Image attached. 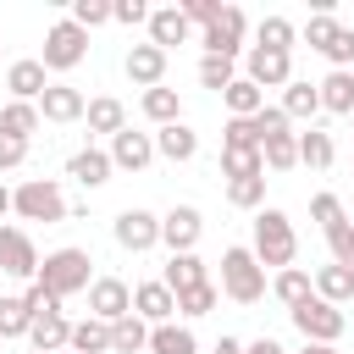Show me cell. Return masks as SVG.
Segmentation results:
<instances>
[{"mask_svg":"<svg viewBox=\"0 0 354 354\" xmlns=\"http://www.w3.org/2000/svg\"><path fill=\"white\" fill-rule=\"evenodd\" d=\"M88 266H94L88 249H55V254H44V266H39V288H50L55 299L88 293V288H94V271H88Z\"/></svg>","mask_w":354,"mask_h":354,"instance_id":"cell-1","label":"cell"},{"mask_svg":"<svg viewBox=\"0 0 354 354\" xmlns=\"http://www.w3.org/2000/svg\"><path fill=\"white\" fill-rule=\"evenodd\" d=\"M293 254H299V238H293V221L282 216V210H260L254 216V260L260 266H277V271H288L293 266Z\"/></svg>","mask_w":354,"mask_h":354,"instance_id":"cell-2","label":"cell"},{"mask_svg":"<svg viewBox=\"0 0 354 354\" xmlns=\"http://www.w3.org/2000/svg\"><path fill=\"white\" fill-rule=\"evenodd\" d=\"M221 293H227L232 304H260V293H266V266L254 260V249L232 243V249L221 254Z\"/></svg>","mask_w":354,"mask_h":354,"instance_id":"cell-3","label":"cell"},{"mask_svg":"<svg viewBox=\"0 0 354 354\" xmlns=\"http://www.w3.org/2000/svg\"><path fill=\"white\" fill-rule=\"evenodd\" d=\"M11 210H17L22 221H66V216H72L61 183H50V177H28L22 188H11Z\"/></svg>","mask_w":354,"mask_h":354,"instance_id":"cell-4","label":"cell"},{"mask_svg":"<svg viewBox=\"0 0 354 354\" xmlns=\"http://www.w3.org/2000/svg\"><path fill=\"white\" fill-rule=\"evenodd\" d=\"M83 55H88V33H83L72 17H66V22H55V28L44 33V55H39V61H44V72H72Z\"/></svg>","mask_w":354,"mask_h":354,"instance_id":"cell-5","label":"cell"},{"mask_svg":"<svg viewBox=\"0 0 354 354\" xmlns=\"http://www.w3.org/2000/svg\"><path fill=\"white\" fill-rule=\"evenodd\" d=\"M288 315H293V326L304 332V343H337L343 326H348V315H343L337 304H326V299H304V304L288 310Z\"/></svg>","mask_w":354,"mask_h":354,"instance_id":"cell-6","label":"cell"},{"mask_svg":"<svg viewBox=\"0 0 354 354\" xmlns=\"http://www.w3.org/2000/svg\"><path fill=\"white\" fill-rule=\"evenodd\" d=\"M39 249H33V238L22 232V227H0V271L6 277H17V282H39Z\"/></svg>","mask_w":354,"mask_h":354,"instance_id":"cell-7","label":"cell"},{"mask_svg":"<svg viewBox=\"0 0 354 354\" xmlns=\"http://www.w3.org/2000/svg\"><path fill=\"white\" fill-rule=\"evenodd\" d=\"M88 315L105 321V326H116L122 315H133V288H127L122 277H94V288H88Z\"/></svg>","mask_w":354,"mask_h":354,"instance_id":"cell-8","label":"cell"},{"mask_svg":"<svg viewBox=\"0 0 354 354\" xmlns=\"http://www.w3.org/2000/svg\"><path fill=\"white\" fill-rule=\"evenodd\" d=\"M243 33H249V17L238 6H221V17L199 33V44H205V55H238L243 50Z\"/></svg>","mask_w":354,"mask_h":354,"instance_id":"cell-9","label":"cell"},{"mask_svg":"<svg viewBox=\"0 0 354 354\" xmlns=\"http://www.w3.org/2000/svg\"><path fill=\"white\" fill-rule=\"evenodd\" d=\"M199 232H205V216H199L194 205H171V210L160 216V243H166L171 254H194Z\"/></svg>","mask_w":354,"mask_h":354,"instance_id":"cell-10","label":"cell"},{"mask_svg":"<svg viewBox=\"0 0 354 354\" xmlns=\"http://www.w3.org/2000/svg\"><path fill=\"white\" fill-rule=\"evenodd\" d=\"M111 232H116V243H122V249L144 254V249H155V243H160V216H155V210L127 205V210L116 216V227H111Z\"/></svg>","mask_w":354,"mask_h":354,"instance_id":"cell-11","label":"cell"},{"mask_svg":"<svg viewBox=\"0 0 354 354\" xmlns=\"http://www.w3.org/2000/svg\"><path fill=\"white\" fill-rule=\"evenodd\" d=\"M243 77H249L254 88H288V83H293V55L249 44V72H243Z\"/></svg>","mask_w":354,"mask_h":354,"instance_id":"cell-12","label":"cell"},{"mask_svg":"<svg viewBox=\"0 0 354 354\" xmlns=\"http://www.w3.org/2000/svg\"><path fill=\"white\" fill-rule=\"evenodd\" d=\"M133 315H144L149 326H166V321L177 315V293H171L166 282H138V288H133Z\"/></svg>","mask_w":354,"mask_h":354,"instance_id":"cell-13","label":"cell"},{"mask_svg":"<svg viewBox=\"0 0 354 354\" xmlns=\"http://www.w3.org/2000/svg\"><path fill=\"white\" fill-rule=\"evenodd\" d=\"M188 39H194V22L183 17V6L149 11V44H155V50H171V44H188Z\"/></svg>","mask_w":354,"mask_h":354,"instance_id":"cell-14","label":"cell"},{"mask_svg":"<svg viewBox=\"0 0 354 354\" xmlns=\"http://www.w3.org/2000/svg\"><path fill=\"white\" fill-rule=\"evenodd\" d=\"M149 160H155V138H149V133L122 127V133L111 138V166H122V171H144Z\"/></svg>","mask_w":354,"mask_h":354,"instance_id":"cell-15","label":"cell"},{"mask_svg":"<svg viewBox=\"0 0 354 354\" xmlns=\"http://www.w3.org/2000/svg\"><path fill=\"white\" fill-rule=\"evenodd\" d=\"M122 66H127V77L149 94V88H160V77H166V50H155V44H133Z\"/></svg>","mask_w":354,"mask_h":354,"instance_id":"cell-16","label":"cell"},{"mask_svg":"<svg viewBox=\"0 0 354 354\" xmlns=\"http://www.w3.org/2000/svg\"><path fill=\"white\" fill-rule=\"evenodd\" d=\"M39 116H44V122H77V116H88V100H83L72 83H50L44 100H39Z\"/></svg>","mask_w":354,"mask_h":354,"instance_id":"cell-17","label":"cell"},{"mask_svg":"<svg viewBox=\"0 0 354 354\" xmlns=\"http://www.w3.org/2000/svg\"><path fill=\"white\" fill-rule=\"evenodd\" d=\"M6 88H11V100H28V105H39V100H44V88H50V77H44V61H11V72H6Z\"/></svg>","mask_w":354,"mask_h":354,"instance_id":"cell-18","label":"cell"},{"mask_svg":"<svg viewBox=\"0 0 354 354\" xmlns=\"http://www.w3.org/2000/svg\"><path fill=\"white\" fill-rule=\"evenodd\" d=\"M111 149H77L72 160H66V177L72 183H83V188H105L111 183Z\"/></svg>","mask_w":354,"mask_h":354,"instance_id":"cell-19","label":"cell"},{"mask_svg":"<svg viewBox=\"0 0 354 354\" xmlns=\"http://www.w3.org/2000/svg\"><path fill=\"white\" fill-rule=\"evenodd\" d=\"M28 343H33V354H66L72 348V321L66 315H39Z\"/></svg>","mask_w":354,"mask_h":354,"instance_id":"cell-20","label":"cell"},{"mask_svg":"<svg viewBox=\"0 0 354 354\" xmlns=\"http://www.w3.org/2000/svg\"><path fill=\"white\" fill-rule=\"evenodd\" d=\"M155 155H166L171 166H177V160H194V155H199V133H194L188 122L160 127V133H155Z\"/></svg>","mask_w":354,"mask_h":354,"instance_id":"cell-21","label":"cell"},{"mask_svg":"<svg viewBox=\"0 0 354 354\" xmlns=\"http://www.w3.org/2000/svg\"><path fill=\"white\" fill-rule=\"evenodd\" d=\"M315 299H326V304L343 310V304L354 299V266H337V260L321 266V271H315Z\"/></svg>","mask_w":354,"mask_h":354,"instance_id":"cell-22","label":"cell"},{"mask_svg":"<svg viewBox=\"0 0 354 354\" xmlns=\"http://www.w3.org/2000/svg\"><path fill=\"white\" fill-rule=\"evenodd\" d=\"M160 282H166L171 293H188V288H205L210 277H205V260H199V254H171L166 271H160Z\"/></svg>","mask_w":354,"mask_h":354,"instance_id":"cell-23","label":"cell"},{"mask_svg":"<svg viewBox=\"0 0 354 354\" xmlns=\"http://www.w3.org/2000/svg\"><path fill=\"white\" fill-rule=\"evenodd\" d=\"M315 111H321V83L293 77V83L282 88V116H288V122H304V116H315Z\"/></svg>","mask_w":354,"mask_h":354,"instance_id":"cell-24","label":"cell"},{"mask_svg":"<svg viewBox=\"0 0 354 354\" xmlns=\"http://www.w3.org/2000/svg\"><path fill=\"white\" fill-rule=\"evenodd\" d=\"M321 111L354 116V72H326L321 77Z\"/></svg>","mask_w":354,"mask_h":354,"instance_id":"cell-25","label":"cell"},{"mask_svg":"<svg viewBox=\"0 0 354 354\" xmlns=\"http://www.w3.org/2000/svg\"><path fill=\"white\" fill-rule=\"evenodd\" d=\"M332 160H337V144H332V133H321V127L299 133V166H310V171H326Z\"/></svg>","mask_w":354,"mask_h":354,"instance_id":"cell-26","label":"cell"},{"mask_svg":"<svg viewBox=\"0 0 354 354\" xmlns=\"http://www.w3.org/2000/svg\"><path fill=\"white\" fill-rule=\"evenodd\" d=\"M271 293H277V299H282L288 310H299L304 299H315V277H310V271H299V266H288V271H277Z\"/></svg>","mask_w":354,"mask_h":354,"instance_id":"cell-27","label":"cell"},{"mask_svg":"<svg viewBox=\"0 0 354 354\" xmlns=\"http://www.w3.org/2000/svg\"><path fill=\"white\" fill-rule=\"evenodd\" d=\"M149 348V321L144 315H122L111 326V354H144Z\"/></svg>","mask_w":354,"mask_h":354,"instance_id":"cell-28","label":"cell"},{"mask_svg":"<svg viewBox=\"0 0 354 354\" xmlns=\"http://www.w3.org/2000/svg\"><path fill=\"white\" fill-rule=\"evenodd\" d=\"M122 127H127V111H122V100H111V94L88 100V133H105V138H116Z\"/></svg>","mask_w":354,"mask_h":354,"instance_id":"cell-29","label":"cell"},{"mask_svg":"<svg viewBox=\"0 0 354 354\" xmlns=\"http://www.w3.org/2000/svg\"><path fill=\"white\" fill-rule=\"evenodd\" d=\"M39 122H44V116H39V105H28V100H11V105L0 111V133H11V138H22V144L39 133Z\"/></svg>","mask_w":354,"mask_h":354,"instance_id":"cell-30","label":"cell"},{"mask_svg":"<svg viewBox=\"0 0 354 354\" xmlns=\"http://www.w3.org/2000/svg\"><path fill=\"white\" fill-rule=\"evenodd\" d=\"M149 354H199V343L188 326L166 321V326H149Z\"/></svg>","mask_w":354,"mask_h":354,"instance_id":"cell-31","label":"cell"},{"mask_svg":"<svg viewBox=\"0 0 354 354\" xmlns=\"http://www.w3.org/2000/svg\"><path fill=\"white\" fill-rule=\"evenodd\" d=\"M293 39H299V28H293L288 17H260V28H254V44H260V50L293 55Z\"/></svg>","mask_w":354,"mask_h":354,"instance_id":"cell-32","label":"cell"},{"mask_svg":"<svg viewBox=\"0 0 354 354\" xmlns=\"http://www.w3.org/2000/svg\"><path fill=\"white\" fill-rule=\"evenodd\" d=\"M144 116H149L155 127L183 122V100H177V88H149V94H144Z\"/></svg>","mask_w":354,"mask_h":354,"instance_id":"cell-33","label":"cell"},{"mask_svg":"<svg viewBox=\"0 0 354 354\" xmlns=\"http://www.w3.org/2000/svg\"><path fill=\"white\" fill-rule=\"evenodd\" d=\"M72 354H111V326L105 321H77L72 326Z\"/></svg>","mask_w":354,"mask_h":354,"instance_id":"cell-34","label":"cell"},{"mask_svg":"<svg viewBox=\"0 0 354 354\" xmlns=\"http://www.w3.org/2000/svg\"><path fill=\"white\" fill-rule=\"evenodd\" d=\"M221 100H227V111H232V116H260V111H266V88H254L249 77H238Z\"/></svg>","mask_w":354,"mask_h":354,"instance_id":"cell-35","label":"cell"},{"mask_svg":"<svg viewBox=\"0 0 354 354\" xmlns=\"http://www.w3.org/2000/svg\"><path fill=\"white\" fill-rule=\"evenodd\" d=\"M266 166L271 171H293L299 166V133H277V138H266Z\"/></svg>","mask_w":354,"mask_h":354,"instance_id":"cell-36","label":"cell"},{"mask_svg":"<svg viewBox=\"0 0 354 354\" xmlns=\"http://www.w3.org/2000/svg\"><path fill=\"white\" fill-rule=\"evenodd\" d=\"M221 171L232 177H266V155L260 149H221Z\"/></svg>","mask_w":354,"mask_h":354,"instance_id":"cell-37","label":"cell"},{"mask_svg":"<svg viewBox=\"0 0 354 354\" xmlns=\"http://www.w3.org/2000/svg\"><path fill=\"white\" fill-rule=\"evenodd\" d=\"M28 332H33L28 299H0V337H28Z\"/></svg>","mask_w":354,"mask_h":354,"instance_id":"cell-38","label":"cell"},{"mask_svg":"<svg viewBox=\"0 0 354 354\" xmlns=\"http://www.w3.org/2000/svg\"><path fill=\"white\" fill-rule=\"evenodd\" d=\"M199 83H205V88H216V94H227V88L238 83L232 55H205V61H199Z\"/></svg>","mask_w":354,"mask_h":354,"instance_id":"cell-39","label":"cell"},{"mask_svg":"<svg viewBox=\"0 0 354 354\" xmlns=\"http://www.w3.org/2000/svg\"><path fill=\"white\" fill-rule=\"evenodd\" d=\"M221 149H260V127H254V116H227V127H221Z\"/></svg>","mask_w":354,"mask_h":354,"instance_id":"cell-40","label":"cell"},{"mask_svg":"<svg viewBox=\"0 0 354 354\" xmlns=\"http://www.w3.org/2000/svg\"><path fill=\"white\" fill-rule=\"evenodd\" d=\"M227 199H232L238 210H260V205H266V177H232V183H227Z\"/></svg>","mask_w":354,"mask_h":354,"instance_id":"cell-41","label":"cell"},{"mask_svg":"<svg viewBox=\"0 0 354 354\" xmlns=\"http://www.w3.org/2000/svg\"><path fill=\"white\" fill-rule=\"evenodd\" d=\"M216 299H221V288L216 282H205V288H188V293H177V315H210L216 310Z\"/></svg>","mask_w":354,"mask_h":354,"instance_id":"cell-42","label":"cell"},{"mask_svg":"<svg viewBox=\"0 0 354 354\" xmlns=\"http://www.w3.org/2000/svg\"><path fill=\"white\" fill-rule=\"evenodd\" d=\"M72 22L88 33V28H100V22H111V0H72Z\"/></svg>","mask_w":354,"mask_h":354,"instance_id":"cell-43","label":"cell"},{"mask_svg":"<svg viewBox=\"0 0 354 354\" xmlns=\"http://www.w3.org/2000/svg\"><path fill=\"white\" fill-rule=\"evenodd\" d=\"M332 39H337V22H332V11H315V17L304 22V44H310V50H326Z\"/></svg>","mask_w":354,"mask_h":354,"instance_id":"cell-44","label":"cell"},{"mask_svg":"<svg viewBox=\"0 0 354 354\" xmlns=\"http://www.w3.org/2000/svg\"><path fill=\"white\" fill-rule=\"evenodd\" d=\"M310 216L321 221V232H326V227H337V221H348V216H343V199H337V194H315V199H310Z\"/></svg>","mask_w":354,"mask_h":354,"instance_id":"cell-45","label":"cell"},{"mask_svg":"<svg viewBox=\"0 0 354 354\" xmlns=\"http://www.w3.org/2000/svg\"><path fill=\"white\" fill-rule=\"evenodd\" d=\"M22 299H28L33 321H39V315H61V299H55L50 288H39V282H28V293H22Z\"/></svg>","mask_w":354,"mask_h":354,"instance_id":"cell-46","label":"cell"},{"mask_svg":"<svg viewBox=\"0 0 354 354\" xmlns=\"http://www.w3.org/2000/svg\"><path fill=\"white\" fill-rule=\"evenodd\" d=\"M111 22L138 28V22H149V6H144V0H111Z\"/></svg>","mask_w":354,"mask_h":354,"instance_id":"cell-47","label":"cell"},{"mask_svg":"<svg viewBox=\"0 0 354 354\" xmlns=\"http://www.w3.org/2000/svg\"><path fill=\"white\" fill-rule=\"evenodd\" d=\"M254 127H260V149H266V138H277V133H288V116H282V105H266V111L254 116Z\"/></svg>","mask_w":354,"mask_h":354,"instance_id":"cell-48","label":"cell"},{"mask_svg":"<svg viewBox=\"0 0 354 354\" xmlns=\"http://www.w3.org/2000/svg\"><path fill=\"white\" fill-rule=\"evenodd\" d=\"M183 17L199 22V28H210V22L221 17V0H183Z\"/></svg>","mask_w":354,"mask_h":354,"instance_id":"cell-49","label":"cell"},{"mask_svg":"<svg viewBox=\"0 0 354 354\" xmlns=\"http://www.w3.org/2000/svg\"><path fill=\"white\" fill-rule=\"evenodd\" d=\"M22 160H28V144L11 138V133H0V171H11V166H22Z\"/></svg>","mask_w":354,"mask_h":354,"instance_id":"cell-50","label":"cell"},{"mask_svg":"<svg viewBox=\"0 0 354 354\" xmlns=\"http://www.w3.org/2000/svg\"><path fill=\"white\" fill-rule=\"evenodd\" d=\"M243 354H282V343L277 337H254V343H243Z\"/></svg>","mask_w":354,"mask_h":354,"instance_id":"cell-51","label":"cell"},{"mask_svg":"<svg viewBox=\"0 0 354 354\" xmlns=\"http://www.w3.org/2000/svg\"><path fill=\"white\" fill-rule=\"evenodd\" d=\"M216 354H243V343H238V337H221V343H216Z\"/></svg>","mask_w":354,"mask_h":354,"instance_id":"cell-52","label":"cell"},{"mask_svg":"<svg viewBox=\"0 0 354 354\" xmlns=\"http://www.w3.org/2000/svg\"><path fill=\"white\" fill-rule=\"evenodd\" d=\"M299 354H337V343H304Z\"/></svg>","mask_w":354,"mask_h":354,"instance_id":"cell-53","label":"cell"},{"mask_svg":"<svg viewBox=\"0 0 354 354\" xmlns=\"http://www.w3.org/2000/svg\"><path fill=\"white\" fill-rule=\"evenodd\" d=\"M6 210H11V188L0 183V216H6Z\"/></svg>","mask_w":354,"mask_h":354,"instance_id":"cell-54","label":"cell"},{"mask_svg":"<svg viewBox=\"0 0 354 354\" xmlns=\"http://www.w3.org/2000/svg\"><path fill=\"white\" fill-rule=\"evenodd\" d=\"M66 354H72V348H66Z\"/></svg>","mask_w":354,"mask_h":354,"instance_id":"cell-55","label":"cell"},{"mask_svg":"<svg viewBox=\"0 0 354 354\" xmlns=\"http://www.w3.org/2000/svg\"><path fill=\"white\" fill-rule=\"evenodd\" d=\"M0 50H6V44H0Z\"/></svg>","mask_w":354,"mask_h":354,"instance_id":"cell-56","label":"cell"},{"mask_svg":"<svg viewBox=\"0 0 354 354\" xmlns=\"http://www.w3.org/2000/svg\"><path fill=\"white\" fill-rule=\"evenodd\" d=\"M348 122H354V116H348Z\"/></svg>","mask_w":354,"mask_h":354,"instance_id":"cell-57","label":"cell"}]
</instances>
